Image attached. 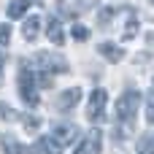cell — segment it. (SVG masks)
<instances>
[{"mask_svg": "<svg viewBox=\"0 0 154 154\" xmlns=\"http://www.w3.org/2000/svg\"><path fill=\"white\" fill-rule=\"evenodd\" d=\"M19 97L30 108H35L41 103V97H38V79H35V70H32V65L27 60L19 62Z\"/></svg>", "mask_w": 154, "mask_h": 154, "instance_id": "1", "label": "cell"}, {"mask_svg": "<svg viewBox=\"0 0 154 154\" xmlns=\"http://www.w3.org/2000/svg\"><path fill=\"white\" fill-rule=\"evenodd\" d=\"M138 108H141V92L127 89V92L116 100V122H119V125H133Z\"/></svg>", "mask_w": 154, "mask_h": 154, "instance_id": "2", "label": "cell"}, {"mask_svg": "<svg viewBox=\"0 0 154 154\" xmlns=\"http://www.w3.org/2000/svg\"><path fill=\"white\" fill-rule=\"evenodd\" d=\"M32 70L35 73H68V62L62 54H51V51H38L35 60H32Z\"/></svg>", "mask_w": 154, "mask_h": 154, "instance_id": "3", "label": "cell"}, {"mask_svg": "<svg viewBox=\"0 0 154 154\" xmlns=\"http://www.w3.org/2000/svg\"><path fill=\"white\" fill-rule=\"evenodd\" d=\"M106 89H92L89 95V103H87V119L89 122H103V114H106Z\"/></svg>", "mask_w": 154, "mask_h": 154, "instance_id": "4", "label": "cell"}, {"mask_svg": "<svg viewBox=\"0 0 154 154\" xmlns=\"http://www.w3.org/2000/svg\"><path fill=\"white\" fill-rule=\"evenodd\" d=\"M100 152H103V133H100V127H92L73 154H100Z\"/></svg>", "mask_w": 154, "mask_h": 154, "instance_id": "5", "label": "cell"}, {"mask_svg": "<svg viewBox=\"0 0 154 154\" xmlns=\"http://www.w3.org/2000/svg\"><path fill=\"white\" fill-rule=\"evenodd\" d=\"M81 100V89L79 87H70V89H65V92H60L57 95V100H54V108L60 111V114H68V111H73L76 108V103Z\"/></svg>", "mask_w": 154, "mask_h": 154, "instance_id": "6", "label": "cell"}, {"mask_svg": "<svg viewBox=\"0 0 154 154\" xmlns=\"http://www.w3.org/2000/svg\"><path fill=\"white\" fill-rule=\"evenodd\" d=\"M89 5H92V0H60V3H57V11H60V16L76 19V16L84 14Z\"/></svg>", "mask_w": 154, "mask_h": 154, "instance_id": "7", "label": "cell"}, {"mask_svg": "<svg viewBox=\"0 0 154 154\" xmlns=\"http://www.w3.org/2000/svg\"><path fill=\"white\" fill-rule=\"evenodd\" d=\"M76 135H79V130H76V125H73V122H57V125L51 127V138H57L62 146L73 143V141H76Z\"/></svg>", "mask_w": 154, "mask_h": 154, "instance_id": "8", "label": "cell"}, {"mask_svg": "<svg viewBox=\"0 0 154 154\" xmlns=\"http://www.w3.org/2000/svg\"><path fill=\"white\" fill-rule=\"evenodd\" d=\"M38 32H41V16L32 14V16H27L24 24H22V38H24V41H35Z\"/></svg>", "mask_w": 154, "mask_h": 154, "instance_id": "9", "label": "cell"}, {"mask_svg": "<svg viewBox=\"0 0 154 154\" xmlns=\"http://www.w3.org/2000/svg\"><path fill=\"white\" fill-rule=\"evenodd\" d=\"M97 54H100V57H106L108 62H119V60L125 57V49H122V46H116V43H111V41H106V43H100V46H97Z\"/></svg>", "mask_w": 154, "mask_h": 154, "instance_id": "10", "label": "cell"}, {"mask_svg": "<svg viewBox=\"0 0 154 154\" xmlns=\"http://www.w3.org/2000/svg\"><path fill=\"white\" fill-rule=\"evenodd\" d=\"M127 14V22H125V30H122V41H133L138 35V14L133 8H125Z\"/></svg>", "mask_w": 154, "mask_h": 154, "instance_id": "11", "label": "cell"}, {"mask_svg": "<svg viewBox=\"0 0 154 154\" xmlns=\"http://www.w3.org/2000/svg\"><path fill=\"white\" fill-rule=\"evenodd\" d=\"M46 38L54 43V46H62L65 43V32H62V24H60V19H49V27H46Z\"/></svg>", "mask_w": 154, "mask_h": 154, "instance_id": "12", "label": "cell"}, {"mask_svg": "<svg viewBox=\"0 0 154 154\" xmlns=\"http://www.w3.org/2000/svg\"><path fill=\"white\" fill-rule=\"evenodd\" d=\"M0 149H3V154H24V146L11 133H3L0 135Z\"/></svg>", "mask_w": 154, "mask_h": 154, "instance_id": "13", "label": "cell"}, {"mask_svg": "<svg viewBox=\"0 0 154 154\" xmlns=\"http://www.w3.org/2000/svg\"><path fill=\"white\" fill-rule=\"evenodd\" d=\"M24 11H27V3H24V0H11V3H8V8H5L8 19H22V16H24Z\"/></svg>", "mask_w": 154, "mask_h": 154, "instance_id": "14", "label": "cell"}, {"mask_svg": "<svg viewBox=\"0 0 154 154\" xmlns=\"http://www.w3.org/2000/svg\"><path fill=\"white\" fill-rule=\"evenodd\" d=\"M19 122H22L24 133H30V135L41 127V119H38V116H32V114H19Z\"/></svg>", "mask_w": 154, "mask_h": 154, "instance_id": "15", "label": "cell"}, {"mask_svg": "<svg viewBox=\"0 0 154 154\" xmlns=\"http://www.w3.org/2000/svg\"><path fill=\"white\" fill-rule=\"evenodd\" d=\"M41 146H43V152L46 154H62V143L57 141V138H51V135H46V138H41Z\"/></svg>", "mask_w": 154, "mask_h": 154, "instance_id": "16", "label": "cell"}, {"mask_svg": "<svg viewBox=\"0 0 154 154\" xmlns=\"http://www.w3.org/2000/svg\"><path fill=\"white\" fill-rule=\"evenodd\" d=\"M114 16H116V8H111V5H103V8L97 11V27H108Z\"/></svg>", "mask_w": 154, "mask_h": 154, "instance_id": "17", "label": "cell"}, {"mask_svg": "<svg viewBox=\"0 0 154 154\" xmlns=\"http://www.w3.org/2000/svg\"><path fill=\"white\" fill-rule=\"evenodd\" d=\"M138 154H154V133L143 135L141 143H138Z\"/></svg>", "mask_w": 154, "mask_h": 154, "instance_id": "18", "label": "cell"}, {"mask_svg": "<svg viewBox=\"0 0 154 154\" xmlns=\"http://www.w3.org/2000/svg\"><path fill=\"white\" fill-rule=\"evenodd\" d=\"M70 35H73V41H79V43L89 41V30H87L84 24H73V27H70Z\"/></svg>", "mask_w": 154, "mask_h": 154, "instance_id": "19", "label": "cell"}, {"mask_svg": "<svg viewBox=\"0 0 154 154\" xmlns=\"http://www.w3.org/2000/svg\"><path fill=\"white\" fill-rule=\"evenodd\" d=\"M146 122L154 125V81H152V89H149V100H146Z\"/></svg>", "mask_w": 154, "mask_h": 154, "instance_id": "20", "label": "cell"}, {"mask_svg": "<svg viewBox=\"0 0 154 154\" xmlns=\"http://www.w3.org/2000/svg\"><path fill=\"white\" fill-rule=\"evenodd\" d=\"M11 43V24H0V49Z\"/></svg>", "mask_w": 154, "mask_h": 154, "instance_id": "21", "label": "cell"}, {"mask_svg": "<svg viewBox=\"0 0 154 154\" xmlns=\"http://www.w3.org/2000/svg\"><path fill=\"white\" fill-rule=\"evenodd\" d=\"M27 5H43V0H24Z\"/></svg>", "mask_w": 154, "mask_h": 154, "instance_id": "22", "label": "cell"}, {"mask_svg": "<svg viewBox=\"0 0 154 154\" xmlns=\"http://www.w3.org/2000/svg\"><path fill=\"white\" fill-rule=\"evenodd\" d=\"M0 84H3V54H0Z\"/></svg>", "mask_w": 154, "mask_h": 154, "instance_id": "23", "label": "cell"}, {"mask_svg": "<svg viewBox=\"0 0 154 154\" xmlns=\"http://www.w3.org/2000/svg\"><path fill=\"white\" fill-rule=\"evenodd\" d=\"M152 5H154V0H152Z\"/></svg>", "mask_w": 154, "mask_h": 154, "instance_id": "24", "label": "cell"}]
</instances>
